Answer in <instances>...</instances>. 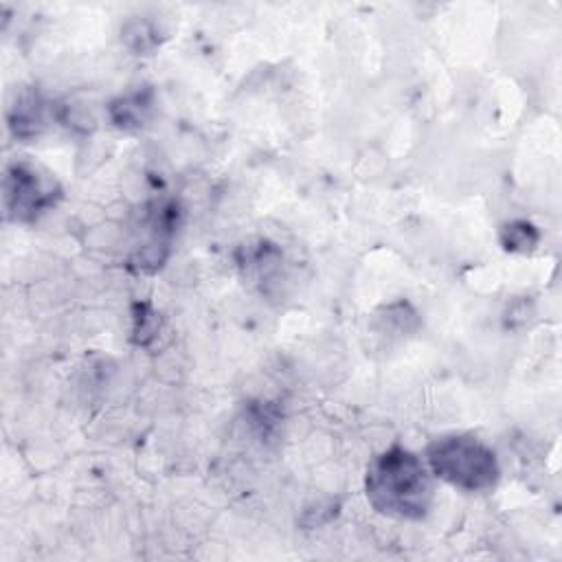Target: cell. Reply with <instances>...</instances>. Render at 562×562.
Listing matches in <instances>:
<instances>
[{"mask_svg":"<svg viewBox=\"0 0 562 562\" xmlns=\"http://www.w3.org/2000/svg\"><path fill=\"white\" fill-rule=\"evenodd\" d=\"M364 494L382 516L422 520L432 505V481L422 459L395 443L375 454L367 465Z\"/></svg>","mask_w":562,"mask_h":562,"instance_id":"cell-1","label":"cell"},{"mask_svg":"<svg viewBox=\"0 0 562 562\" xmlns=\"http://www.w3.org/2000/svg\"><path fill=\"white\" fill-rule=\"evenodd\" d=\"M435 476L463 492L492 490L501 476L496 452L472 435L437 437L426 448Z\"/></svg>","mask_w":562,"mask_h":562,"instance_id":"cell-2","label":"cell"},{"mask_svg":"<svg viewBox=\"0 0 562 562\" xmlns=\"http://www.w3.org/2000/svg\"><path fill=\"white\" fill-rule=\"evenodd\" d=\"M61 200L59 182L42 173L24 160H15L4 169L2 202L7 220L15 224H31Z\"/></svg>","mask_w":562,"mask_h":562,"instance_id":"cell-3","label":"cell"},{"mask_svg":"<svg viewBox=\"0 0 562 562\" xmlns=\"http://www.w3.org/2000/svg\"><path fill=\"white\" fill-rule=\"evenodd\" d=\"M9 130L20 140H31L40 136V132L46 127V101L42 94L33 88L22 90L7 114Z\"/></svg>","mask_w":562,"mask_h":562,"instance_id":"cell-4","label":"cell"},{"mask_svg":"<svg viewBox=\"0 0 562 562\" xmlns=\"http://www.w3.org/2000/svg\"><path fill=\"white\" fill-rule=\"evenodd\" d=\"M237 261L244 277L252 279V283H257L261 292H268V283L281 270V250L274 244L259 239L257 244H244L239 248Z\"/></svg>","mask_w":562,"mask_h":562,"instance_id":"cell-5","label":"cell"},{"mask_svg":"<svg viewBox=\"0 0 562 562\" xmlns=\"http://www.w3.org/2000/svg\"><path fill=\"white\" fill-rule=\"evenodd\" d=\"M154 110V90L151 88H138L134 92H127L125 97H119L110 103L108 112L116 127L121 130H140Z\"/></svg>","mask_w":562,"mask_h":562,"instance_id":"cell-6","label":"cell"},{"mask_svg":"<svg viewBox=\"0 0 562 562\" xmlns=\"http://www.w3.org/2000/svg\"><path fill=\"white\" fill-rule=\"evenodd\" d=\"M160 329L158 312L147 301H138L132 305V342L138 347H147Z\"/></svg>","mask_w":562,"mask_h":562,"instance_id":"cell-7","label":"cell"},{"mask_svg":"<svg viewBox=\"0 0 562 562\" xmlns=\"http://www.w3.org/2000/svg\"><path fill=\"white\" fill-rule=\"evenodd\" d=\"M540 233L525 220H514L501 228V244L509 252H529L538 246Z\"/></svg>","mask_w":562,"mask_h":562,"instance_id":"cell-8","label":"cell"},{"mask_svg":"<svg viewBox=\"0 0 562 562\" xmlns=\"http://www.w3.org/2000/svg\"><path fill=\"white\" fill-rule=\"evenodd\" d=\"M123 37H125L127 46L132 50H136V55H145L160 44L156 26L145 20H134L132 24H127L123 31Z\"/></svg>","mask_w":562,"mask_h":562,"instance_id":"cell-9","label":"cell"}]
</instances>
